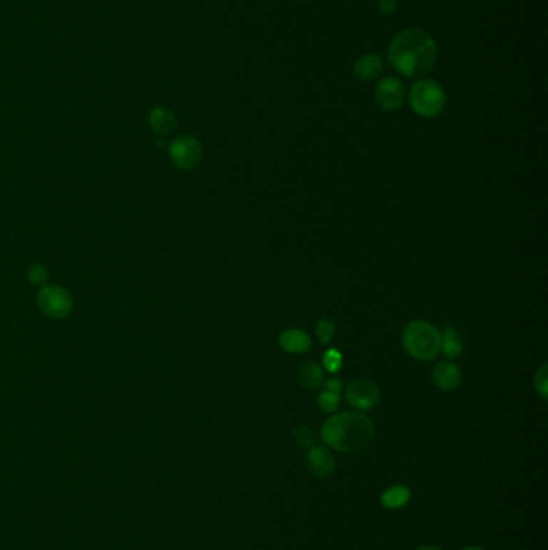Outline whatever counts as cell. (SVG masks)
I'll return each mask as SVG.
<instances>
[{
  "label": "cell",
  "instance_id": "obj_4",
  "mask_svg": "<svg viewBox=\"0 0 548 550\" xmlns=\"http://www.w3.org/2000/svg\"><path fill=\"white\" fill-rule=\"evenodd\" d=\"M409 104L418 116L436 118L447 105V94L439 82L432 79H420L410 89Z\"/></svg>",
  "mask_w": 548,
  "mask_h": 550
},
{
  "label": "cell",
  "instance_id": "obj_13",
  "mask_svg": "<svg viewBox=\"0 0 548 550\" xmlns=\"http://www.w3.org/2000/svg\"><path fill=\"white\" fill-rule=\"evenodd\" d=\"M150 126L158 136H169V134L177 127V118L169 108L156 106L150 113Z\"/></svg>",
  "mask_w": 548,
  "mask_h": 550
},
{
  "label": "cell",
  "instance_id": "obj_1",
  "mask_svg": "<svg viewBox=\"0 0 548 550\" xmlns=\"http://www.w3.org/2000/svg\"><path fill=\"white\" fill-rule=\"evenodd\" d=\"M387 60L399 74L422 78L436 65L437 44L423 29H405L391 41Z\"/></svg>",
  "mask_w": 548,
  "mask_h": 550
},
{
  "label": "cell",
  "instance_id": "obj_2",
  "mask_svg": "<svg viewBox=\"0 0 548 550\" xmlns=\"http://www.w3.org/2000/svg\"><path fill=\"white\" fill-rule=\"evenodd\" d=\"M375 438V425L362 412H342L333 415L322 426V439L331 449L344 454L365 451Z\"/></svg>",
  "mask_w": 548,
  "mask_h": 550
},
{
  "label": "cell",
  "instance_id": "obj_9",
  "mask_svg": "<svg viewBox=\"0 0 548 550\" xmlns=\"http://www.w3.org/2000/svg\"><path fill=\"white\" fill-rule=\"evenodd\" d=\"M305 462H308V469L312 475L320 479H328L336 469L333 454L323 446H312L308 452V457H305Z\"/></svg>",
  "mask_w": 548,
  "mask_h": 550
},
{
  "label": "cell",
  "instance_id": "obj_8",
  "mask_svg": "<svg viewBox=\"0 0 548 550\" xmlns=\"http://www.w3.org/2000/svg\"><path fill=\"white\" fill-rule=\"evenodd\" d=\"M39 306L49 317H65L71 311V296L61 286H44L39 293Z\"/></svg>",
  "mask_w": 548,
  "mask_h": 550
},
{
  "label": "cell",
  "instance_id": "obj_24",
  "mask_svg": "<svg viewBox=\"0 0 548 550\" xmlns=\"http://www.w3.org/2000/svg\"><path fill=\"white\" fill-rule=\"evenodd\" d=\"M322 386H323L325 391H331V393H338V394H341V391H342V383L340 379L325 380Z\"/></svg>",
  "mask_w": 548,
  "mask_h": 550
},
{
  "label": "cell",
  "instance_id": "obj_5",
  "mask_svg": "<svg viewBox=\"0 0 548 550\" xmlns=\"http://www.w3.org/2000/svg\"><path fill=\"white\" fill-rule=\"evenodd\" d=\"M169 156L178 169L192 171L198 168L203 159V146L192 136L177 137L169 146Z\"/></svg>",
  "mask_w": 548,
  "mask_h": 550
},
{
  "label": "cell",
  "instance_id": "obj_25",
  "mask_svg": "<svg viewBox=\"0 0 548 550\" xmlns=\"http://www.w3.org/2000/svg\"><path fill=\"white\" fill-rule=\"evenodd\" d=\"M415 550H441V549L436 547V546H422V547H418Z\"/></svg>",
  "mask_w": 548,
  "mask_h": 550
},
{
  "label": "cell",
  "instance_id": "obj_3",
  "mask_svg": "<svg viewBox=\"0 0 548 550\" xmlns=\"http://www.w3.org/2000/svg\"><path fill=\"white\" fill-rule=\"evenodd\" d=\"M402 344L405 353L413 359L430 362L441 353V334L428 321H412L402 331Z\"/></svg>",
  "mask_w": 548,
  "mask_h": 550
},
{
  "label": "cell",
  "instance_id": "obj_11",
  "mask_svg": "<svg viewBox=\"0 0 548 550\" xmlns=\"http://www.w3.org/2000/svg\"><path fill=\"white\" fill-rule=\"evenodd\" d=\"M383 60L377 54H365L362 55L359 60L354 63L352 74L357 81L360 82H370L377 79L383 71Z\"/></svg>",
  "mask_w": 548,
  "mask_h": 550
},
{
  "label": "cell",
  "instance_id": "obj_17",
  "mask_svg": "<svg viewBox=\"0 0 548 550\" xmlns=\"http://www.w3.org/2000/svg\"><path fill=\"white\" fill-rule=\"evenodd\" d=\"M340 402H341V394L325 391V389L320 394H318V398H317V406L320 407V411L325 414L335 412L336 409L340 407Z\"/></svg>",
  "mask_w": 548,
  "mask_h": 550
},
{
  "label": "cell",
  "instance_id": "obj_14",
  "mask_svg": "<svg viewBox=\"0 0 548 550\" xmlns=\"http://www.w3.org/2000/svg\"><path fill=\"white\" fill-rule=\"evenodd\" d=\"M298 376H299V385H301L304 389H308V391H315V389L322 388L325 381L323 369L314 361L304 362L303 366L299 367Z\"/></svg>",
  "mask_w": 548,
  "mask_h": 550
},
{
  "label": "cell",
  "instance_id": "obj_12",
  "mask_svg": "<svg viewBox=\"0 0 548 550\" xmlns=\"http://www.w3.org/2000/svg\"><path fill=\"white\" fill-rule=\"evenodd\" d=\"M278 343L280 346H282V349L290 354L308 353V351L312 348L310 336L299 329L285 330L283 334L280 335Z\"/></svg>",
  "mask_w": 548,
  "mask_h": 550
},
{
  "label": "cell",
  "instance_id": "obj_23",
  "mask_svg": "<svg viewBox=\"0 0 548 550\" xmlns=\"http://www.w3.org/2000/svg\"><path fill=\"white\" fill-rule=\"evenodd\" d=\"M378 10L381 15H394L397 11V0H378Z\"/></svg>",
  "mask_w": 548,
  "mask_h": 550
},
{
  "label": "cell",
  "instance_id": "obj_26",
  "mask_svg": "<svg viewBox=\"0 0 548 550\" xmlns=\"http://www.w3.org/2000/svg\"><path fill=\"white\" fill-rule=\"evenodd\" d=\"M462 550H486V549H481V547H476V546H471V547H465Z\"/></svg>",
  "mask_w": 548,
  "mask_h": 550
},
{
  "label": "cell",
  "instance_id": "obj_21",
  "mask_svg": "<svg viewBox=\"0 0 548 550\" xmlns=\"http://www.w3.org/2000/svg\"><path fill=\"white\" fill-rule=\"evenodd\" d=\"M323 366L330 374H336L342 366V356H341L340 351L335 349V348L328 349L323 356Z\"/></svg>",
  "mask_w": 548,
  "mask_h": 550
},
{
  "label": "cell",
  "instance_id": "obj_19",
  "mask_svg": "<svg viewBox=\"0 0 548 550\" xmlns=\"http://www.w3.org/2000/svg\"><path fill=\"white\" fill-rule=\"evenodd\" d=\"M534 388L535 393L540 396L542 401H547L548 398V372H547V364H542L540 369L534 375Z\"/></svg>",
  "mask_w": 548,
  "mask_h": 550
},
{
  "label": "cell",
  "instance_id": "obj_7",
  "mask_svg": "<svg viewBox=\"0 0 548 550\" xmlns=\"http://www.w3.org/2000/svg\"><path fill=\"white\" fill-rule=\"evenodd\" d=\"M380 386L370 379H357L350 381L346 388V399L352 407L359 411H368L380 402Z\"/></svg>",
  "mask_w": 548,
  "mask_h": 550
},
{
  "label": "cell",
  "instance_id": "obj_6",
  "mask_svg": "<svg viewBox=\"0 0 548 550\" xmlns=\"http://www.w3.org/2000/svg\"><path fill=\"white\" fill-rule=\"evenodd\" d=\"M375 101L380 110L386 113L396 111L405 101V87L402 81L394 78V76H386L381 81H378L377 87H375Z\"/></svg>",
  "mask_w": 548,
  "mask_h": 550
},
{
  "label": "cell",
  "instance_id": "obj_22",
  "mask_svg": "<svg viewBox=\"0 0 548 550\" xmlns=\"http://www.w3.org/2000/svg\"><path fill=\"white\" fill-rule=\"evenodd\" d=\"M29 279L33 280V284H36V285H42V284L47 280V271H46V267L41 266V264H36V266L31 267V271H29Z\"/></svg>",
  "mask_w": 548,
  "mask_h": 550
},
{
  "label": "cell",
  "instance_id": "obj_10",
  "mask_svg": "<svg viewBox=\"0 0 548 550\" xmlns=\"http://www.w3.org/2000/svg\"><path fill=\"white\" fill-rule=\"evenodd\" d=\"M432 381L444 393H452L460 386L462 370L454 362H439L432 370Z\"/></svg>",
  "mask_w": 548,
  "mask_h": 550
},
{
  "label": "cell",
  "instance_id": "obj_20",
  "mask_svg": "<svg viewBox=\"0 0 548 550\" xmlns=\"http://www.w3.org/2000/svg\"><path fill=\"white\" fill-rule=\"evenodd\" d=\"M293 439H295V443L299 447H303V449H310V447L314 446L315 436L314 431H312L308 425H301L293 431Z\"/></svg>",
  "mask_w": 548,
  "mask_h": 550
},
{
  "label": "cell",
  "instance_id": "obj_16",
  "mask_svg": "<svg viewBox=\"0 0 548 550\" xmlns=\"http://www.w3.org/2000/svg\"><path fill=\"white\" fill-rule=\"evenodd\" d=\"M410 497H412V492L407 486L396 484V486H391V488H387L383 494H381V504L390 510H397L409 504Z\"/></svg>",
  "mask_w": 548,
  "mask_h": 550
},
{
  "label": "cell",
  "instance_id": "obj_15",
  "mask_svg": "<svg viewBox=\"0 0 548 550\" xmlns=\"http://www.w3.org/2000/svg\"><path fill=\"white\" fill-rule=\"evenodd\" d=\"M441 351L449 359H457L463 353V340L460 331L454 325H445L441 335Z\"/></svg>",
  "mask_w": 548,
  "mask_h": 550
},
{
  "label": "cell",
  "instance_id": "obj_18",
  "mask_svg": "<svg viewBox=\"0 0 548 550\" xmlns=\"http://www.w3.org/2000/svg\"><path fill=\"white\" fill-rule=\"evenodd\" d=\"M336 334V325L331 319H320L315 325V335L322 344H328Z\"/></svg>",
  "mask_w": 548,
  "mask_h": 550
}]
</instances>
